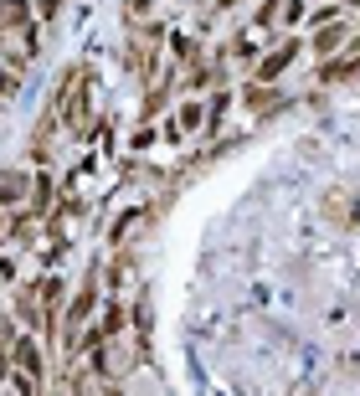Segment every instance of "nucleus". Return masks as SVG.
<instances>
[{
    "label": "nucleus",
    "instance_id": "3",
    "mask_svg": "<svg viewBox=\"0 0 360 396\" xmlns=\"http://www.w3.org/2000/svg\"><path fill=\"white\" fill-rule=\"evenodd\" d=\"M221 6H232V0H221Z\"/></svg>",
    "mask_w": 360,
    "mask_h": 396
},
{
    "label": "nucleus",
    "instance_id": "1",
    "mask_svg": "<svg viewBox=\"0 0 360 396\" xmlns=\"http://www.w3.org/2000/svg\"><path fill=\"white\" fill-rule=\"evenodd\" d=\"M288 57H293V47H283V52H273V57H268V62H263V68H258V77H278V72L288 68Z\"/></svg>",
    "mask_w": 360,
    "mask_h": 396
},
{
    "label": "nucleus",
    "instance_id": "2",
    "mask_svg": "<svg viewBox=\"0 0 360 396\" xmlns=\"http://www.w3.org/2000/svg\"><path fill=\"white\" fill-rule=\"evenodd\" d=\"M340 42H345V26H329V31H319V42H314V47H319V52H329V47H340Z\"/></svg>",
    "mask_w": 360,
    "mask_h": 396
}]
</instances>
